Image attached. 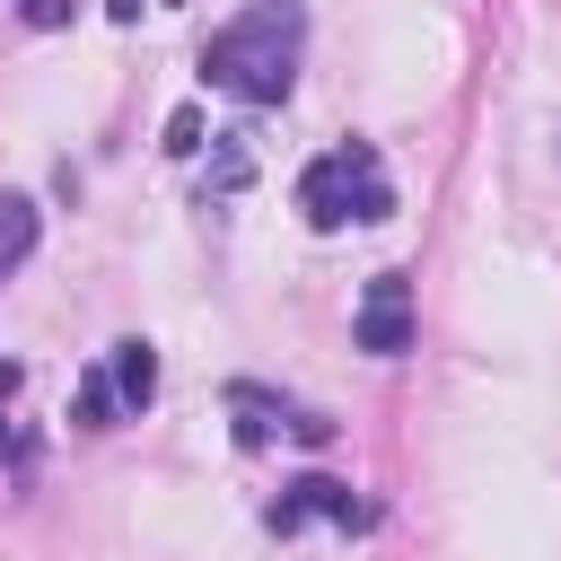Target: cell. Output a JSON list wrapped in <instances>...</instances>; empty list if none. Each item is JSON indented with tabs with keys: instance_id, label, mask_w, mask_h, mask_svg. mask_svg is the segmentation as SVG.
I'll return each mask as SVG.
<instances>
[{
	"instance_id": "6da1fadb",
	"label": "cell",
	"mask_w": 561,
	"mask_h": 561,
	"mask_svg": "<svg viewBox=\"0 0 561 561\" xmlns=\"http://www.w3.org/2000/svg\"><path fill=\"white\" fill-rule=\"evenodd\" d=\"M298 44H307L298 0H254V9H237V18L202 44V79L228 88L237 105H280L289 79H298Z\"/></svg>"
},
{
	"instance_id": "7a4b0ae2",
	"label": "cell",
	"mask_w": 561,
	"mask_h": 561,
	"mask_svg": "<svg viewBox=\"0 0 561 561\" xmlns=\"http://www.w3.org/2000/svg\"><path fill=\"white\" fill-rule=\"evenodd\" d=\"M298 210H307V228H342V219L377 228V219H394V184H386L377 149L351 140V149L307 158V175H298Z\"/></svg>"
},
{
	"instance_id": "3957f363",
	"label": "cell",
	"mask_w": 561,
	"mask_h": 561,
	"mask_svg": "<svg viewBox=\"0 0 561 561\" xmlns=\"http://www.w3.org/2000/svg\"><path fill=\"white\" fill-rule=\"evenodd\" d=\"M351 342H359V351H377V359H394V351H412V280H403V272H377V280L359 289V316H351Z\"/></svg>"
},
{
	"instance_id": "277c9868",
	"label": "cell",
	"mask_w": 561,
	"mask_h": 561,
	"mask_svg": "<svg viewBox=\"0 0 561 561\" xmlns=\"http://www.w3.org/2000/svg\"><path fill=\"white\" fill-rule=\"evenodd\" d=\"M368 526V500H351V482L333 473H298L280 500H272V535H298V526Z\"/></svg>"
},
{
	"instance_id": "5b68a950",
	"label": "cell",
	"mask_w": 561,
	"mask_h": 561,
	"mask_svg": "<svg viewBox=\"0 0 561 561\" xmlns=\"http://www.w3.org/2000/svg\"><path fill=\"white\" fill-rule=\"evenodd\" d=\"M105 377H114V403H123V412H149V403H158V351H149L140 333H131V342H114Z\"/></svg>"
},
{
	"instance_id": "8992f818",
	"label": "cell",
	"mask_w": 561,
	"mask_h": 561,
	"mask_svg": "<svg viewBox=\"0 0 561 561\" xmlns=\"http://www.w3.org/2000/svg\"><path fill=\"white\" fill-rule=\"evenodd\" d=\"M35 228H44V210H35L26 193H0V280L35 254Z\"/></svg>"
},
{
	"instance_id": "52a82bcc",
	"label": "cell",
	"mask_w": 561,
	"mask_h": 561,
	"mask_svg": "<svg viewBox=\"0 0 561 561\" xmlns=\"http://www.w3.org/2000/svg\"><path fill=\"white\" fill-rule=\"evenodd\" d=\"M114 412H123V403H114V377H105V368H88V377H79V430H105Z\"/></svg>"
},
{
	"instance_id": "ba28073f",
	"label": "cell",
	"mask_w": 561,
	"mask_h": 561,
	"mask_svg": "<svg viewBox=\"0 0 561 561\" xmlns=\"http://www.w3.org/2000/svg\"><path fill=\"white\" fill-rule=\"evenodd\" d=\"M167 149H175V158L202 149V105H175V114H167Z\"/></svg>"
},
{
	"instance_id": "9c48e42d",
	"label": "cell",
	"mask_w": 561,
	"mask_h": 561,
	"mask_svg": "<svg viewBox=\"0 0 561 561\" xmlns=\"http://www.w3.org/2000/svg\"><path fill=\"white\" fill-rule=\"evenodd\" d=\"M245 175H254V167H245V149H237V140H228V149H219V167H210V184H219V193H237V184H245Z\"/></svg>"
},
{
	"instance_id": "30bf717a",
	"label": "cell",
	"mask_w": 561,
	"mask_h": 561,
	"mask_svg": "<svg viewBox=\"0 0 561 561\" xmlns=\"http://www.w3.org/2000/svg\"><path fill=\"white\" fill-rule=\"evenodd\" d=\"M0 394H18V359H0Z\"/></svg>"
}]
</instances>
